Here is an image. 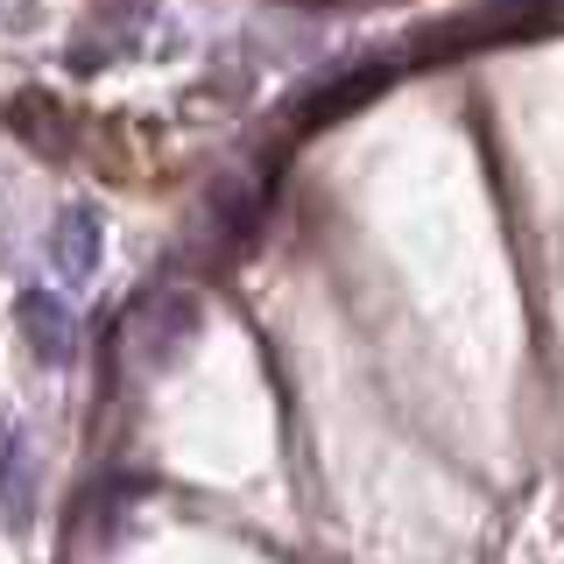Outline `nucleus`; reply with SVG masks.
<instances>
[{"label":"nucleus","instance_id":"obj_1","mask_svg":"<svg viewBox=\"0 0 564 564\" xmlns=\"http://www.w3.org/2000/svg\"><path fill=\"white\" fill-rule=\"evenodd\" d=\"M14 325H22V339L43 367H64L78 352V317H70V304L57 290H22L14 296Z\"/></svg>","mask_w":564,"mask_h":564},{"label":"nucleus","instance_id":"obj_2","mask_svg":"<svg viewBox=\"0 0 564 564\" xmlns=\"http://www.w3.org/2000/svg\"><path fill=\"white\" fill-rule=\"evenodd\" d=\"M35 445L22 416H0V508H8V529L35 522Z\"/></svg>","mask_w":564,"mask_h":564},{"label":"nucleus","instance_id":"obj_5","mask_svg":"<svg viewBox=\"0 0 564 564\" xmlns=\"http://www.w3.org/2000/svg\"><path fill=\"white\" fill-rule=\"evenodd\" d=\"M381 78H388V70H360L352 85H332V93H317V99H311V128H325V120H339L346 106H360L367 93H381Z\"/></svg>","mask_w":564,"mask_h":564},{"label":"nucleus","instance_id":"obj_3","mask_svg":"<svg viewBox=\"0 0 564 564\" xmlns=\"http://www.w3.org/2000/svg\"><path fill=\"white\" fill-rule=\"evenodd\" d=\"M99 254H106L99 212H93V205H64V212H57V226H50V261L64 269V282L99 275Z\"/></svg>","mask_w":564,"mask_h":564},{"label":"nucleus","instance_id":"obj_4","mask_svg":"<svg viewBox=\"0 0 564 564\" xmlns=\"http://www.w3.org/2000/svg\"><path fill=\"white\" fill-rule=\"evenodd\" d=\"M8 120H14V134H22L29 149H50V155L70 149V120H64V106L50 99V93H22Z\"/></svg>","mask_w":564,"mask_h":564}]
</instances>
